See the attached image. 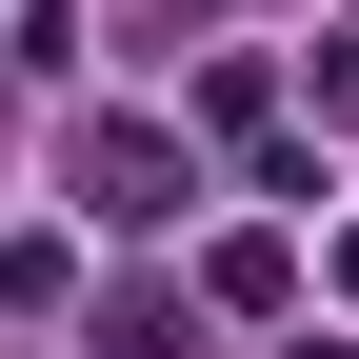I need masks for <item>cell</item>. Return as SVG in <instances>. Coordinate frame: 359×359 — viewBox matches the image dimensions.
<instances>
[{
  "instance_id": "3957f363",
  "label": "cell",
  "mask_w": 359,
  "mask_h": 359,
  "mask_svg": "<svg viewBox=\"0 0 359 359\" xmlns=\"http://www.w3.org/2000/svg\"><path fill=\"white\" fill-rule=\"evenodd\" d=\"M339 299H359V240H339Z\"/></svg>"
},
{
  "instance_id": "7a4b0ae2",
  "label": "cell",
  "mask_w": 359,
  "mask_h": 359,
  "mask_svg": "<svg viewBox=\"0 0 359 359\" xmlns=\"http://www.w3.org/2000/svg\"><path fill=\"white\" fill-rule=\"evenodd\" d=\"M320 100H339V120H359V20H339V40H320Z\"/></svg>"
},
{
  "instance_id": "6da1fadb",
  "label": "cell",
  "mask_w": 359,
  "mask_h": 359,
  "mask_svg": "<svg viewBox=\"0 0 359 359\" xmlns=\"http://www.w3.org/2000/svg\"><path fill=\"white\" fill-rule=\"evenodd\" d=\"M80 200H100V219H180V200H200V160H180L160 120H100V140H80Z\"/></svg>"
}]
</instances>
